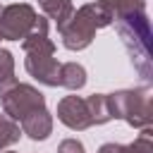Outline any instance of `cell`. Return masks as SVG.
Segmentation results:
<instances>
[{"instance_id": "1", "label": "cell", "mask_w": 153, "mask_h": 153, "mask_svg": "<svg viewBox=\"0 0 153 153\" xmlns=\"http://www.w3.org/2000/svg\"><path fill=\"white\" fill-rule=\"evenodd\" d=\"M110 24H112L110 12L98 0V2H88V5L79 7L57 31H60L62 45L67 50H84L96 38V31L103 26H110Z\"/></svg>"}, {"instance_id": "2", "label": "cell", "mask_w": 153, "mask_h": 153, "mask_svg": "<svg viewBox=\"0 0 153 153\" xmlns=\"http://www.w3.org/2000/svg\"><path fill=\"white\" fill-rule=\"evenodd\" d=\"M115 26H117L124 45L131 53L134 67L143 76H148L151 74V29H148L146 10H139V12L117 17L115 19Z\"/></svg>"}, {"instance_id": "3", "label": "cell", "mask_w": 153, "mask_h": 153, "mask_svg": "<svg viewBox=\"0 0 153 153\" xmlns=\"http://www.w3.org/2000/svg\"><path fill=\"white\" fill-rule=\"evenodd\" d=\"M112 120H124L129 127L143 129L153 122V98L148 88H124L108 96Z\"/></svg>"}, {"instance_id": "4", "label": "cell", "mask_w": 153, "mask_h": 153, "mask_svg": "<svg viewBox=\"0 0 153 153\" xmlns=\"http://www.w3.org/2000/svg\"><path fill=\"white\" fill-rule=\"evenodd\" d=\"M2 110L7 117H12L14 122H19L22 117H26L29 112L45 108V98L43 93L31 86V84H14L12 88H7L2 96Z\"/></svg>"}, {"instance_id": "5", "label": "cell", "mask_w": 153, "mask_h": 153, "mask_svg": "<svg viewBox=\"0 0 153 153\" xmlns=\"http://www.w3.org/2000/svg\"><path fill=\"white\" fill-rule=\"evenodd\" d=\"M36 10L26 2H19V5H7L0 10V38L2 41H22L33 22H36Z\"/></svg>"}, {"instance_id": "6", "label": "cell", "mask_w": 153, "mask_h": 153, "mask_svg": "<svg viewBox=\"0 0 153 153\" xmlns=\"http://www.w3.org/2000/svg\"><path fill=\"white\" fill-rule=\"evenodd\" d=\"M26 72L45 86H57V74H60V62L55 60L53 50H26L24 57Z\"/></svg>"}, {"instance_id": "7", "label": "cell", "mask_w": 153, "mask_h": 153, "mask_svg": "<svg viewBox=\"0 0 153 153\" xmlns=\"http://www.w3.org/2000/svg\"><path fill=\"white\" fill-rule=\"evenodd\" d=\"M57 120L74 129V131H84L91 127V115H88V108H86V98H79V96H65L60 103H57Z\"/></svg>"}, {"instance_id": "8", "label": "cell", "mask_w": 153, "mask_h": 153, "mask_svg": "<svg viewBox=\"0 0 153 153\" xmlns=\"http://www.w3.org/2000/svg\"><path fill=\"white\" fill-rule=\"evenodd\" d=\"M19 127H22V134H26L29 139L33 141H43L50 136L53 131V115L45 110V108H38L33 112H29L26 117L19 120Z\"/></svg>"}, {"instance_id": "9", "label": "cell", "mask_w": 153, "mask_h": 153, "mask_svg": "<svg viewBox=\"0 0 153 153\" xmlns=\"http://www.w3.org/2000/svg\"><path fill=\"white\" fill-rule=\"evenodd\" d=\"M57 84L69 88V91H79L86 86V69L79 62H65V65H60Z\"/></svg>"}, {"instance_id": "10", "label": "cell", "mask_w": 153, "mask_h": 153, "mask_svg": "<svg viewBox=\"0 0 153 153\" xmlns=\"http://www.w3.org/2000/svg\"><path fill=\"white\" fill-rule=\"evenodd\" d=\"M38 5H41L43 12L48 14V19H53V22L57 24V29L74 14L72 0H38Z\"/></svg>"}, {"instance_id": "11", "label": "cell", "mask_w": 153, "mask_h": 153, "mask_svg": "<svg viewBox=\"0 0 153 153\" xmlns=\"http://www.w3.org/2000/svg\"><path fill=\"white\" fill-rule=\"evenodd\" d=\"M86 108H88V115H91V124H105V122L112 120L105 93H93V96H88V98H86Z\"/></svg>"}, {"instance_id": "12", "label": "cell", "mask_w": 153, "mask_h": 153, "mask_svg": "<svg viewBox=\"0 0 153 153\" xmlns=\"http://www.w3.org/2000/svg\"><path fill=\"white\" fill-rule=\"evenodd\" d=\"M100 2H103L105 10L110 12V19H112V22H115L117 17H124V14L146 10V2H143V0H100Z\"/></svg>"}, {"instance_id": "13", "label": "cell", "mask_w": 153, "mask_h": 153, "mask_svg": "<svg viewBox=\"0 0 153 153\" xmlns=\"http://www.w3.org/2000/svg\"><path fill=\"white\" fill-rule=\"evenodd\" d=\"M14 84H17V79H14V57H12L10 50L0 48V96L7 88H12Z\"/></svg>"}, {"instance_id": "14", "label": "cell", "mask_w": 153, "mask_h": 153, "mask_svg": "<svg viewBox=\"0 0 153 153\" xmlns=\"http://www.w3.org/2000/svg\"><path fill=\"white\" fill-rule=\"evenodd\" d=\"M19 136H22V127L12 117H7L5 112H0V151L7 148V146H12V143H17Z\"/></svg>"}, {"instance_id": "15", "label": "cell", "mask_w": 153, "mask_h": 153, "mask_svg": "<svg viewBox=\"0 0 153 153\" xmlns=\"http://www.w3.org/2000/svg\"><path fill=\"white\" fill-rule=\"evenodd\" d=\"M122 153H153V134H151V127H143V131L136 136L134 143L122 146Z\"/></svg>"}, {"instance_id": "16", "label": "cell", "mask_w": 153, "mask_h": 153, "mask_svg": "<svg viewBox=\"0 0 153 153\" xmlns=\"http://www.w3.org/2000/svg\"><path fill=\"white\" fill-rule=\"evenodd\" d=\"M57 153H86L84 151V143L76 141V139H65L60 146H57Z\"/></svg>"}, {"instance_id": "17", "label": "cell", "mask_w": 153, "mask_h": 153, "mask_svg": "<svg viewBox=\"0 0 153 153\" xmlns=\"http://www.w3.org/2000/svg\"><path fill=\"white\" fill-rule=\"evenodd\" d=\"M98 153H122V143H105V146H100Z\"/></svg>"}, {"instance_id": "18", "label": "cell", "mask_w": 153, "mask_h": 153, "mask_svg": "<svg viewBox=\"0 0 153 153\" xmlns=\"http://www.w3.org/2000/svg\"><path fill=\"white\" fill-rule=\"evenodd\" d=\"M5 153H14V151H5Z\"/></svg>"}, {"instance_id": "19", "label": "cell", "mask_w": 153, "mask_h": 153, "mask_svg": "<svg viewBox=\"0 0 153 153\" xmlns=\"http://www.w3.org/2000/svg\"><path fill=\"white\" fill-rule=\"evenodd\" d=\"M0 10H2V7H0Z\"/></svg>"}, {"instance_id": "20", "label": "cell", "mask_w": 153, "mask_h": 153, "mask_svg": "<svg viewBox=\"0 0 153 153\" xmlns=\"http://www.w3.org/2000/svg\"><path fill=\"white\" fill-rule=\"evenodd\" d=\"M0 41H2V38H0Z\"/></svg>"}]
</instances>
